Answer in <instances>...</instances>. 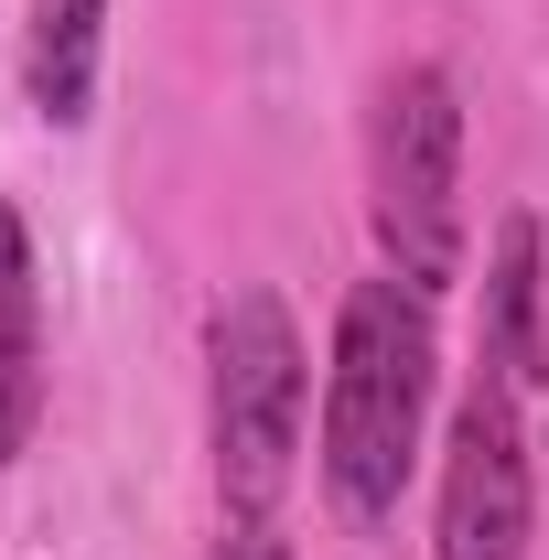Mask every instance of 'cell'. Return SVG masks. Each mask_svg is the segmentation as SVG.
<instances>
[{
  "mask_svg": "<svg viewBox=\"0 0 549 560\" xmlns=\"http://www.w3.org/2000/svg\"><path fill=\"white\" fill-rule=\"evenodd\" d=\"M97 55H108V0H22V97L44 130L97 119Z\"/></svg>",
  "mask_w": 549,
  "mask_h": 560,
  "instance_id": "cell-7",
  "label": "cell"
},
{
  "mask_svg": "<svg viewBox=\"0 0 549 560\" xmlns=\"http://www.w3.org/2000/svg\"><path fill=\"white\" fill-rule=\"evenodd\" d=\"M431 377H442L431 291H410L399 270L355 280L335 302V355H324V495L344 506V528L399 517L431 431Z\"/></svg>",
  "mask_w": 549,
  "mask_h": 560,
  "instance_id": "cell-1",
  "label": "cell"
},
{
  "mask_svg": "<svg viewBox=\"0 0 549 560\" xmlns=\"http://www.w3.org/2000/svg\"><path fill=\"white\" fill-rule=\"evenodd\" d=\"M215 560H291V539H280L270 517H226V539H215Z\"/></svg>",
  "mask_w": 549,
  "mask_h": 560,
  "instance_id": "cell-8",
  "label": "cell"
},
{
  "mask_svg": "<svg viewBox=\"0 0 549 560\" xmlns=\"http://www.w3.org/2000/svg\"><path fill=\"white\" fill-rule=\"evenodd\" d=\"M44 431V270H33V226L0 195V475L33 453Z\"/></svg>",
  "mask_w": 549,
  "mask_h": 560,
  "instance_id": "cell-5",
  "label": "cell"
},
{
  "mask_svg": "<svg viewBox=\"0 0 549 560\" xmlns=\"http://www.w3.org/2000/svg\"><path fill=\"white\" fill-rule=\"evenodd\" d=\"M539 475H528V388L475 366L453 442H442V506H431V560H528Z\"/></svg>",
  "mask_w": 549,
  "mask_h": 560,
  "instance_id": "cell-4",
  "label": "cell"
},
{
  "mask_svg": "<svg viewBox=\"0 0 549 560\" xmlns=\"http://www.w3.org/2000/svg\"><path fill=\"white\" fill-rule=\"evenodd\" d=\"M366 215H377V259L410 291H453L464 270V97L442 66H399L377 86Z\"/></svg>",
  "mask_w": 549,
  "mask_h": 560,
  "instance_id": "cell-3",
  "label": "cell"
},
{
  "mask_svg": "<svg viewBox=\"0 0 549 560\" xmlns=\"http://www.w3.org/2000/svg\"><path fill=\"white\" fill-rule=\"evenodd\" d=\"M302 410H313V355L270 280L226 291L206 313V453L226 517H270L302 475Z\"/></svg>",
  "mask_w": 549,
  "mask_h": 560,
  "instance_id": "cell-2",
  "label": "cell"
},
{
  "mask_svg": "<svg viewBox=\"0 0 549 560\" xmlns=\"http://www.w3.org/2000/svg\"><path fill=\"white\" fill-rule=\"evenodd\" d=\"M484 366L517 388L549 377V248L528 206L495 215V248H484Z\"/></svg>",
  "mask_w": 549,
  "mask_h": 560,
  "instance_id": "cell-6",
  "label": "cell"
}]
</instances>
